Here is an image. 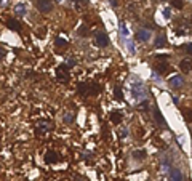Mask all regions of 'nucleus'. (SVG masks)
I'll return each mask as SVG.
<instances>
[{"label":"nucleus","instance_id":"nucleus-1","mask_svg":"<svg viewBox=\"0 0 192 181\" xmlns=\"http://www.w3.org/2000/svg\"><path fill=\"white\" fill-rule=\"evenodd\" d=\"M99 90H101V87L98 85V83H94V82L78 83V87H77L78 95L83 96V98H87V96H98L99 95Z\"/></svg>","mask_w":192,"mask_h":181},{"label":"nucleus","instance_id":"nucleus-2","mask_svg":"<svg viewBox=\"0 0 192 181\" xmlns=\"http://www.w3.org/2000/svg\"><path fill=\"white\" fill-rule=\"evenodd\" d=\"M146 88H144V85H143V82H139V80H136L134 83H133V88H131V96L134 100H144L146 98Z\"/></svg>","mask_w":192,"mask_h":181},{"label":"nucleus","instance_id":"nucleus-3","mask_svg":"<svg viewBox=\"0 0 192 181\" xmlns=\"http://www.w3.org/2000/svg\"><path fill=\"white\" fill-rule=\"evenodd\" d=\"M56 79L61 83H67V82H69L71 75H69V67H67V64L58 66V69H56Z\"/></svg>","mask_w":192,"mask_h":181},{"label":"nucleus","instance_id":"nucleus-4","mask_svg":"<svg viewBox=\"0 0 192 181\" xmlns=\"http://www.w3.org/2000/svg\"><path fill=\"white\" fill-rule=\"evenodd\" d=\"M93 44L96 47H99V48H106L109 45V37L104 32H96L94 37H93Z\"/></svg>","mask_w":192,"mask_h":181},{"label":"nucleus","instance_id":"nucleus-5","mask_svg":"<svg viewBox=\"0 0 192 181\" xmlns=\"http://www.w3.org/2000/svg\"><path fill=\"white\" fill-rule=\"evenodd\" d=\"M35 5H37L40 13H50V11H53V3L50 2V0H37Z\"/></svg>","mask_w":192,"mask_h":181},{"label":"nucleus","instance_id":"nucleus-6","mask_svg":"<svg viewBox=\"0 0 192 181\" xmlns=\"http://www.w3.org/2000/svg\"><path fill=\"white\" fill-rule=\"evenodd\" d=\"M7 27H8V29H11V31L19 32V31L23 29V24H21L16 18H8V19H7Z\"/></svg>","mask_w":192,"mask_h":181},{"label":"nucleus","instance_id":"nucleus-7","mask_svg":"<svg viewBox=\"0 0 192 181\" xmlns=\"http://www.w3.org/2000/svg\"><path fill=\"white\" fill-rule=\"evenodd\" d=\"M43 159H45L47 163H56V162L61 160V159H59V154H58V152H54V151H48Z\"/></svg>","mask_w":192,"mask_h":181},{"label":"nucleus","instance_id":"nucleus-8","mask_svg":"<svg viewBox=\"0 0 192 181\" xmlns=\"http://www.w3.org/2000/svg\"><path fill=\"white\" fill-rule=\"evenodd\" d=\"M149 39H150V31H149V29H139L138 32H136V40L147 42Z\"/></svg>","mask_w":192,"mask_h":181},{"label":"nucleus","instance_id":"nucleus-9","mask_svg":"<svg viewBox=\"0 0 192 181\" xmlns=\"http://www.w3.org/2000/svg\"><path fill=\"white\" fill-rule=\"evenodd\" d=\"M170 85H171L173 88H179V87L184 85V79H183L181 75H173V77L170 79Z\"/></svg>","mask_w":192,"mask_h":181},{"label":"nucleus","instance_id":"nucleus-10","mask_svg":"<svg viewBox=\"0 0 192 181\" xmlns=\"http://www.w3.org/2000/svg\"><path fill=\"white\" fill-rule=\"evenodd\" d=\"M109 119H111V122H112L114 125H119V123L122 122V119H123V114L120 112V111H112L111 116H109Z\"/></svg>","mask_w":192,"mask_h":181},{"label":"nucleus","instance_id":"nucleus-11","mask_svg":"<svg viewBox=\"0 0 192 181\" xmlns=\"http://www.w3.org/2000/svg\"><path fill=\"white\" fill-rule=\"evenodd\" d=\"M183 179L184 178H183V173L179 168H173L170 172V181H183Z\"/></svg>","mask_w":192,"mask_h":181},{"label":"nucleus","instance_id":"nucleus-12","mask_svg":"<svg viewBox=\"0 0 192 181\" xmlns=\"http://www.w3.org/2000/svg\"><path fill=\"white\" fill-rule=\"evenodd\" d=\"M146 157H147V151H144V149H138V151L133 152V159L138 160V162H143Z\"/></svg>","mask_w":192,"mask_h":181},{"label":"nucleus","instance_id":"nucleus-13","mask_svg":"<svg viewBox=\"0 0 192 181\" xmlns=\"http://www.w3.org/2000/svg\"><path fill=\"white\" fill-rule=\"evenodd\" d=\"M154 117H155V122L157 123H160L162 127H167V122H165V119H163L162 112L159 111V107H154Z\"/></svg>","mask_w":192,"mask_h":181},{"label":"nucleus","instance_id":"nucleus-14","mask_svg":"<svg viewBox=\"0 0 192 181\" xmlns=\"http://www.w3.org/2000/svg\"><path fill=\"white\" fill-rule=\"evenodd\" d=\"M15 15H19V16H24V15H27V7H26V3H18L16 7H15Z\"/></svg>","mask_w":192,"mask_h":181},{"label":"nucleus","instance_id":"nucleus-15","mask_svg":"<svg viewBox=\"0 0 192 181\" xmlns=\"http://www.w3.org/2000/svg\"><path fill=\"white\" fill-rule=\"evenodd\" d=\"M190 66H192V63H190L189 59H183V61L179 63V69H181L184 74H187V72L190 71Z\"/></svg>","mask_w":192,"mask_h":181},{"label":"nucleus","instance_id":"nucleus-16","mask_svg":"<svg viewBox=\"0 0 192 181\" xmlns=\"http://www.w3.org/2000/svg\"><path fill=\"white\" fill-rule=\"evenodd\" d=\"M165 45H167V42H165V37H163V35H159L155 39V42H154V47L155 48H163Z\"/></svg>","mask_w":192,"mask_h":181},{"label":"nucleus","instance_id":"nucleus-17","mask_svg":"<svg viewBox=\"0 0 192 181\" xmlns=\"http://www.w3.org/2000/svg\"><path fill=\"white\" fill-rule=\"evenodd\" d=\"M167 71H168V64H167V63H159V64H155V72L165 74Z\"/></svg>","mask_w":192,"mask_h":181},{"label":"nucleus","instance_id":"nucleus-18","mask_svg":"<svg viewBox=\"0 0 192 181\" xmlns=\"http://www.w3.org/2000/svg\"><path fill=\"white\" fill-rule=\"evenodd\" d=\"M63 120H64V123H66V125H71V123H74V120H75V116H74L72 112H66Z\"/></svg>","mask_w":192,"mask_h":181},{"label":"nucleus","instance_id":"nucleus-19","mask_svg":"<svg viewBox=\"0 0 192 181\" xmlns=\"http://www.w3.org/2000/svg\"><path fill=\"white\" fill-rule=\"evenodd\" d=\"M114 96H115V100H119V101L123 100V93H122L120 85H115V88H114Z\"/></svg>","mask_w":192,"mask_h":181},{"label":"nucleus","instance_id":"nucleus-20","mask_svg":"<svg viewBox=\"0 0 192 181\" xmlns=\"http://www.w3.org/2000/svg\"><path fill=\"white\" fill-rule=\"evenodd\" d=\"M54 45H56V47H67V40L63 39V37H56V40H54Z\"/></svg>","mask_w":192,"mask_h":181},{"label":"nucleus","instance_id":"nucleus-21","mask_svg":"<svg viewBox=\"0 0 192 181\" xmlns=\"http://www.w3.org/2000/svg\"><path fill=\"white\" fill-rule=\"evenodd\" d=\"M78 35H88V27L85 26V24H82L80 27H78Z\"/></svg>","mask_w":192,"mask_h":181},{"label":"nucleus","instance_id":"nucleus-22","mask_svg":"<svg viewBox=\"0 0 192 181\" xmlns=\"http://www.w3.org/2000/svg\"><path fill=\"white\" fill-rule=\"evenodd\" d=\"M183 114H184V119H186L187 122H192V109H186V111H183Z\"/></svg>","mask_w":192,"mask_h":181},{"label":"nucleus","instance_id":"nucleus-23","mask_svg":"<svg viewBox=\"0 0 192 181\" xmlns=\"http://www.w3.org/2000/svg\"><path fill=\"white\" fill-rule=\"evenodd\" d=\"M127 47H128L130 54H134V53H136V48H134V45H133V42H131V40H127Z\"/></svg>","mask_w":192,"mask_h":181},{"label":"nucleus","instance_id":"nucleus-24","mask_svg":"<svg viewBox=\"0 0 192 181\" xmlns=\"http://www.w3.org/2000/svg\"><path fill=\"white\" fill-rule=\"evenodd\" d=\"M160 165H162V170H163V172H167V170L170 168V162H168V159H162V163H160Z\"/></svg>","mask_w":192,"mask_h":181},{"label":"nucleus","instance_id":"nucleus-25","mask_svg":"<svg viewBox=\"0 0 192 181\" xmlns=\"http://www.w3.org/2000/svg\"><path fill=\"white\" fill-rule=\"evenodd\" d=\"M171 5H173L174 8H178V10H181V8H183V0H173Z\"/></svg>","mask_w":192,"mask_h":181},{"label":"nucleus","instance_id":"nucleus-26","mask_svg":"<svg viewBox=\"0 0 192 181\" xmlns=\"http://www.w3.org/2000/svg\"><path fill=\"white\" fill-rule=\"evenodd\" d=\"M120 34H122L123 37H128V29H127V26H125V24H122V26H120Z\"/></svg>","mask_w":192,"mask_h":181},{"label":"nucleus","instance_id":"nucleus-27","mask_svg":"<svg viewBox=\"0 0 192 181\" xmlns=\"http://www.w3.org/2000/svg\"><path fill=\"white\" fill-rule=\"evenodd\" d=\"M48 128H50L48 123H43V122H42V123L38 125V130H40V132H48Z\"/></svg>","mask_w":192,"mask_h":181},{"label":"nucleus","instance_id":"nucleus-28","mask_svg":"<svg viewBox=\"0 0 192 181\" xmlns=\"http://www.w3.org/2000/svg\"><path fill=\"white\" fill-rule=\"evenodd\" d=\"M163 18H165V19H170V18H171V10H170V8H165V10H163Z\"/></svg>","mask_w":192,"mask_h":181},{"label":"nucleus","instance_id":"nucleus-29","mask_svg":"<svg viewBox=\"0 0 192 181\" xmlns=\"http://www.w3.org/2000/svg\"><path fill=\"white\" fill-rule=\"evenodd\" d=\"M139 109H141V111H147V109H149V101H143V103L139 104Z\"/></svg>","mask_w":192,"mask_h":181},{"label":"nucleus","instance_id":"nucleus-30","mask_svg":"<svg viewBox=\"0 0 192 181\" xmlns=\"http://www.w3.org/2000/svg\"><path fill=\"white\" fill-rule=\"evenodd\" d=\"M5 56H7V50H5L3 47H0V61H2Z\"/></svg>","mask_w":192,"mask_h":181},{"label":"nucleus","instance_id":"nucleus-31","mask_svg":"<svg viewBox=\"0 0 192 181\" xmlns=\"http://www.w3.org/2000/svg\"><path fill=\"white\" fill-rule=\"evenodd\" d=\"M75 64H77V61H75L74 58H72V59H67V67H74Z\"/></svg>","mask_w":192,"mask_h":181},{"label":"nucleus","instance_id":"nucleus-32","mask_svg":"<svg viewBox=\"0 0 192 181\" xmlns=\"http://www.w3.org/2000/svg\"><path fill=\"white\" fill-rule=\"evenodd\" d=\"M35 75H37V74H35L34 71H27V72H26V77H35Z\"/></svg>","mask_w":192,"mask_h":181},{"label":"nucleus","instance_id":"nucleus-33","mask_svg":"<svg viewBox=\"0 0 192 181\" xmlns=\"http://www.w3.org/2000/svg\"><path fill=\"white\" fill-rule=\"evenodd\" d=\"M186 51H187L189 54H192V44H189V45H186Z\"/></svg>","mask_w":192,"mask_h":181},{"label":"nucleus","instance_id":"nucleus-34","mask_svg":"<svg viewBox=\"0 0 192 181\" xmlns=\"http://www.w3.org/2000/svg\"><path fill=\"white\" fill-rule=\"evenodd\" d=\"M74 2H77V3H82V5H87V0H74Z\"/></svg>","mask_w":192,"mask_h":181},{"label":"nucleus","instance_id":"nucleus-35","mask_svg":"<svg viewBox=\"0 0 192 181\" xmlns=\"http://www.w3.org/2000/svg\"><path fill=\"white\" fill-rule=\"evenodd\" d=\"M120 135H122V138H125V136L128 135V132H127L125 128H123V132H120Z\"/></svg>","mask_w":192,"mask_h":181},{"label":"nucleus","instance_id":"nucleus-36","mask_svg":"<svg viewBox=\"0 0 192 181\" xmlns=\"http://www.w3.org/2000/svg\"><path fill=\"white\" fill-rule=\"evenodd\" d=\"M8 3V0H0V7H5Z\"/></svg>","mask_w":192,"mask_h":181},{"label":"nucleus","instance_id":"nucleus-37","mask_svg":"<svg viewBox=\"0 0 192 181\" xmlns=\"http://www.w3.org/2000/svg\"><path fill=\"white\" fill-rule=\"evenodd\" d=\"M111 5L112 7H117V0H111Z\"/></svg>","mask_w":192,"mask_h":181},{"label":"nucleus","instance_id":"nucleus-38","mask_svg":"<svg viewBox=\"0 0 192 181\" xmlns=\"http://www.w3.org/2000/svg\"><path fill=\"white\" fill-rule=\"evenodd\" d=\"M58 2H61V0H58Z\"/></svg>","mask_w":192,"mask_h":181},{"label":"nucleus","instance_id":"nucleus-39","mask_svg":"<svg viewBox=\"0 0 192 181\" xmlns=\"http://www.w3.org/2000/svg\"><path fill=\"white\" fill-rule=\"evenodd\" d=\"M163 2H165V0H163Z\"/></svg>","mask_w":192,"mask_h":181}]
</instances>
